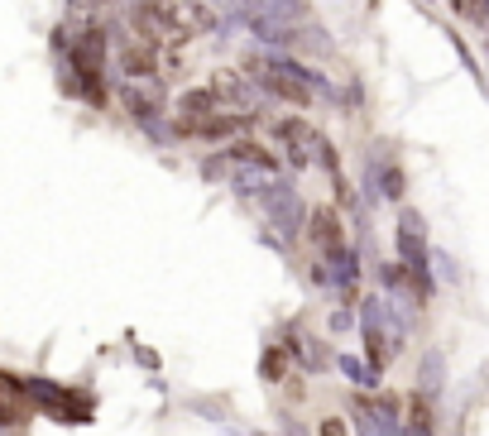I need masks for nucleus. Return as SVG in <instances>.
<instances>
[{
  "label": "nucleus",
  "mask_w": 489,
  "mask_h": 436,
  "mask_svg": "<svg viewBox=\"0 0 489 436\" xmlns=\"http://www.w3.org/2000/svg\"><path fill=\"white\" fill-rule=\"evenodd\" d=\"M441 384V355L437 350H427V360H423V393H437Z\"/></svg>",
  "instance_id": "14"
},
{
  "label": "nucleus",
  "mask_w": 489,
  "mask_h": 436,
  "mask_svg": "<svg viewBox=\"0 0 489 436\" xmlns=\"http://www.w3.org/2000/svg\"><path fill=\"white\" fill-rule=\"evenodd\" d=\"M212 110H221V101H216L212 87H197V92H183V96H178V116H212Z\"/></svg>",
  "instance_id": "10"
},
{
  "label": "nucleus",
  "mask_w": 489,
  "mask_h": 436,
  "mask_svg": "<svg viewBox=\"0 0 489 436\" xmlns=\"http://www.w3.org/2000/svg\"><path fill=\"white\" fill-rule=\"evenodd\" d=\"M120 67H125L130 77H153V73H159V48L130 39V44L120 48Z\"/></svg>",
  "instance_id": "7"
},
{
  "label": "nucleus",
  "mask_w": 489,
  "mask_h": 436,
  "mask_svg": "<svg viewBox=\"0 0 489 436\" xmlns=\"http://www.w3.org/2000/svg\"><path fill=\"white\" fill-rule=\"evenodd\" d=\"M317 436H345V422L327 417V422H321V427H317Z\"/></svg>",
  "instance_id": "16"
},
{
  "label": "nucleus",
  "mask_w": 489,
  "mask_h": 436,
  "mask_svg": "<svg viewBox=\"0 0 489 436\" xmlns=\"http://www.w3.org/2000/svg\"><path fill=\"white\" fill-rule=\"evenodd\" d=\"M24 384H15V379L0 374V427H15V422L24 417V403H20Z\"/></svg>",
  "instance_id": "8"
},
{
  "label": "nucleus",
  "mask_w": 489,
  "mask_h": 436,
  "mask_svg": "<svg viewBox=\"0 0 489 436\" xmlns=\"http://www.w3.org/2000/svg\"><path fill=\"white\" fill-rule=\"evenodd\" d=\"M307 240H312L321 255H327V249H336V245H345V231H341L336 206H317V211H307Z\"/></svg>",
  "instance_id": "5"
},
{
  "label": "nucleus",
  "mask_w": 489,
  "mask_h": 436,
  "mask_svg": "<svg viewBox=\"0 0 489 436\" xmlns=\"http://www.w3.org/2000/svg\"><path fill=\"white\" fill-rule=\"evenodd\" d=\"M259 206H264V216L278 226V235H298V231H307V206L298 202V192L288 187V182H269V187L259 192Z\"/></svg>",
  "instance_id": "2"
},
{
  "label": "nucleus",
  "mask_w": 489,
  "mask_h": 436,
  "mask_svg": "<svg viewBox=\"0 0 489 436\" xmlns=\"http://www.w3.org/2000/svg\"><path fill=\"white\" fill-rule=\"evenodd\" d=\"M212 92H216L221 106H235V110L255 106V92H249V82L235 73V67H216V73H212Z\"/></svg>",
  "instance_id": "6"
},
{
  "label": "nucleus",
  "mask_w": 489,
  "mask_h": 436,
  "mask_svg": "<svg viewBox=\"0 0 489 436\" xmlns=\"http://www.w3.org/2000/svg\"><path fill=\"white\" fill-rule=\"evenodd\" d=\"M269 96H278V101H288V106H312V73L298 63H288V58H269V67L255 77Z\"/></svg>",
  "instance_id": "1"
},
{
  "label": "nucleus",
  "mask_w": 489,
  "mask_h": 436,
  "mask_svg": "<svg viewBox=\"0 0 489 436\" xmlns=\"http://www.w3.org/2000/svg\"><path fill=\"white\" fill-rule=\"evenodd\" d=\"M403 436H432V427H408V432H403Z\"/></svg>",
  "instance_id": "18"
},
{
  "label": "nucleus",
  "mask_w": 489,
  "mask_h": 436,
  "mask_svg": "<svg viewBox=\"0 0 489 436\" xmlns=\"http://www.w3.org/2000/svg\"><path fill=\"white\" fill-rule=\"evenodd\" d=\"M274 135L284 139V149H288L293 168H307V163H312V139H317V130H312L307 120L288 116V120H278V125H274Z\"/></svg>",
  "instance_id": "4"
},
{
  "label": "nucleus",
  "mask_w": 489,
  "mask_h": 436,
  "mask_svg": "<svg viewBox=\"0 0 489 436\" xmlns=\"http://www.w3.org/2000/svg\"><path fill=\"white\" fill-rule=\"evenodd\" d=\"M336 364H341V374H351L355 384H380V370L374 364H365V360H355V355H336Z\"/></svg>",
  "instance_id": "13"
},
{
  "label": "nucleus",
  "mask_w": 489,
  "mask_h": 436,
  "mask_svg": "<svg viewBox=\"0 0 489 436\" xmlns=\"http://www.w3.org/2000/svg\"><path fill=\"white\" fill-rule=\"evenodd\" d=\"M120 106L130 110V116L144 125V120H159V106H163V92H159V82H130V87H120Z\"/></svg>",
  "instance_id": "3"
},
{
  "label": "nucleus",
  "mask_w": 489,
  "mask_h": 436,
  "mask_svg": "<svg viewBox=\"0 0 489 436\" xmlns=\"http://www.w3.org/2000/svg\"><path fill=\"white\" fill-rule=\"evenodd\" d=\"M288 48H302V53H327V34L317 30V24H302V30H293V44Z\"/></svg>",
  "instance_id": "12"
},
{
  "label": "nucleus",
  "mask_w": 489,
  "mask_h": 436,
  "mask_svg": "<svg viewBox=\"0 0 489 436\" xmlns=\"http://www.w3.org/2000/svg\"><path fill=\"white\" fill-rule=\"evenodd\" d=\"M351 327V312H331V331H345Z\"/></svg>",
  "instance_id": "17"
},
{
  "label": "nucleus",
  "mask_w": 489,
  "mask_h": 436,
  "mask_svg": "<svg viewBox=\"0 0 489 436\" xmlns=\"http://www.w3.org/2000/svg\"><path fill=\"white\" fill-rule=\"evenodd\" d=\"M380 196H394V202L403 196V173L394 163H384V173H380Z\"/></svg>",
  "instance_id": "15"
},
{
  "label": "nucleus",
  "mask_w": 489,
  "mask_h": 436,
  "mask_svg": "<svg viewBox=\"0 0 489 436\" xmlns=\"http://www.w3.org/2000/svg\"><path fill=\"white\" fill-rule=\"evenodd\" d=\"M226 159H231V163H240V168H269V173H274V153H269V149H259L255 139H240V144H231Z\"/></svg>",
  "instance_id": "9"
},
{
  "label": "nucleus",
  "mask_w": 489,
  "mask_h": 436,
  "mask_svg": "<svg viewBox=\"0 0 489 436\" xmlns=\"http://www.w3.org/2000/svg\"><path fill=\"white\" fill-rule=\"evenodd\" d=\"M259 370H264V379H269V384H284L288 379V350H264V360H259Z\"/></svg>",
  "instance_id": "11"
}]
</instances>
